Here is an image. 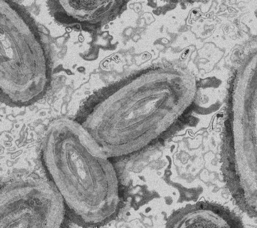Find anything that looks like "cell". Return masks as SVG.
Segmentation results:
<instances>
[{
    "instance_id": "6da1fadb",
    "label": "cell",
    "mask_w": 257,
    "mask_h": 228,
    "mask_svg": "<svg viewBox=\"0 0 257 228\" xmlns=\"http://www.w3.org/2000/svg\"><path fill=\"white\" fill-rule=\"evenodd\" d=\"M44 162L73 218L99 226L117 214L120 202L115 169L81 123L53 121L45 132Z\"/></svg>"
},
{
    "instance_id": "7a4b0ae2",
    "label": "cell",
    "mask_w": 257,
    "mask_h": 228,
    "mask_svg": "<svg viewBox=\"0 0 257 228\" xmlns=\"http://www.w3.org/2000/svg\"><path fill=\"white\" fill-rule=\"evenodd\" d=\"M182 109L180 98L145 103L115 88L98 95L81 124L110 159L134 154L161 140L181 119Z\"/></svg>"
},
{
    "instance_id": "3957f363",
    "label": "cell",
    "mask_w": 257,
    "mask_h": 228,
    "mask_svg": "<svg viewBox=\"0 0 257 228\" xmlns=\"http://www.w3.org/2000/svg\"><path fill=\"white\" fill-rule=\"evenodd\" d=\"M1 99L6 104H33L47 93L50 67L38 27L25 8L11 0L0 1Z\"/></svg>"
},
{
    "instance_id": "277c9868",
    "label": "cell",
    "mask_w": 257,
    "mask_h": 228,
    "mask_svg": "<svg viewBox=\"0 0 257 228\" xmlns=\"http://www.w3.org/2000/svg\"><path fill=\"white\" fill-rule=\"evenodd\" d=\"M222 144L228 189L243 212L257 219V95L232 101Z\"/></svg>"
},
{
    "instance_id": "5b68a950",
    "label": "cell",
    "mask_w": 257,
    "mask_h": 228,
    "mask_svg": "<svg viewBox=\"0 0 257 228\" xmlns=\"http://www.w3.org/2000/svg\"><path fill=\"white\" fill-rule=\"evenodd\" d=\"M0 227H59L65 202L53 182L30 179L7 185L1 191Z\"/></svg>"
},
{
    "instance_id": "8992f818",
    "label": "cell",
    "mask_w": 257,
    "mask_h": 228,
    "mask_svg": "<svg viewBox=\"0 0 257 228\" xmlns=\"http://www.w3.org/2000/svg\"><path fill=\"white\" fill-rule=\"evenodd\" d=\"M114 2L97 1H51L48 2L50 13L64 26L92 30L113 19L123 6Z\"/></svg>"
},
{
    "instance_id": "52a82bcc",
    "label": "cell",
    "mask_w": 257,
    "mask_h": 228,
    "mask_svg": "<svg viewBox=\"0 0 257 228\" xmlns=\"http://www.w3.org/2000/svg\"><path fill=\"white\" fill-rule=\"evenodd\" d=\"M171 227H240L236 215L222 206L208 203L190 205L178 211L168 219Z\"/></svg>"
}]
</instances>
